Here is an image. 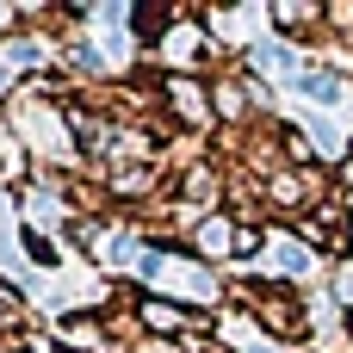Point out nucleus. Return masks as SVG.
<instances>
[{
	"instance_id": "f257e3e1",
	"label": "nucleus",
	"mask_w": 353,
	"mask_h": 353,
	"mask_svg": "<svg viewBox=\"0 0 353 353\" xmlns=\"http://www.w3.org/2000/svg\"><path fill=\"white\" fill-rule=\"evenodd\" d=\"M199 248H205V254H223V248H230V223H205V230H199Z\"/></svg>"
},
{
	"instance_id": "f03ea898",
	"label": "nucleus",
	"mask_w": 353,
	"mask_h": 353,
	"mask_svg": "<svg viewBox=\"0 0 353 353\" xmlns=\"http://www.w3.org/2000/svg\"><path fill=\"white\" fill-rule=\"evenodd\" d=\"M143 316H149V323H155V329H180V310H168V304H149V310H143Z\"/></svg>"
}]
</instances>
